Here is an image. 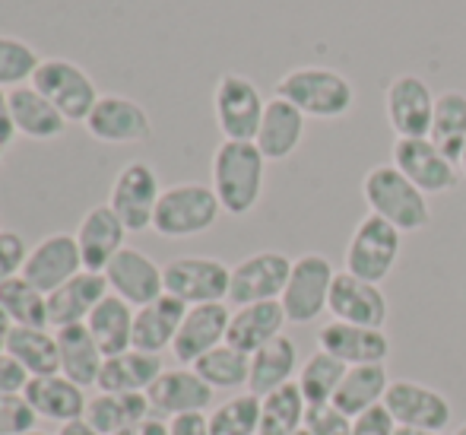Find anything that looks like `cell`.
Returning <instances> with one entry per match:
<instances>
[{
    "label": "cell",
    "mask_w": 466,
    "mask_h": 435,
    "mask_svg": "<svg viewBox=\"0 0 466 435\" xmlns=\"http://www.w3.org/2000/svg\"><path fill=\"white\" fill-rule=\"evenodd\" d=\"M387 388H390V375H387L384 362L350 366L343 381H339L337 394H333V407H339L346 417H359V413L384 404Z\"/></svg>",
    "instance_id": "32"
},
{
    "label": "cell",
    "mask_w": 466,
    "mask_h": 435,
    "mask_svg": "<svg viewBox=\"0 0 466 435\" xmlns=\"http://www.w3.org/2000/svg\"><path fill=\"white\" fill-rule=\"evenodd\" d=\"M194 372L207 381L209 388H222V391H235V388H245L251 378V356L241 353V349L222 344L209 349L207 356L194 362Z\"/></svg>",
    "instance_id": "38"
},
{
    "label": "cell",
    "mask_w": 466,
    "mask_h": 435,
    "mask_svg": "<svg viewBox=\"0 0 466 435\" xmlns=\"http://www.w3.org/2000/svg\"><path fill=\"white\" fill-rule=\"evenodd\" d=\"M6 353L29 372V378L38 375L61 372V349H57V334L48 327H13Z\"/></svg>",
    "instance_id": "35"
},
{
    "label": "cell",
    "mask_w": 466,
    "mask_h": 435,
    "mask_svg": "<svg viewBox=\"0 0 466 435\" xmlns=\"http://www.w3.org/2000/svg\"><path fill=\"white\" fill-rule=\"evenodd\" d=\"M134 315H137V308L127 306V302L115 293H108L93 308V315L86 318V327L96 337L98 349L105 353V359L134 349Z\"/></svg>",
    "instance_id": "30"
},
{
    "label": "cell",
    "mask_w": 466,
    "mask_h": 435,
    "mask_svg": "<svg viewBox=\"0 0 466 435\" xmlns=\"http://www.w3.org/2000/svg\"><path fill=\"white\" fill-rule=\"evenodd\" d=\"M25 261H29V248L23 235L13 229H0V286L13 276H23Z\"/></svg>",
    "instance_id": "45"
},
{
    "label": "cell",
    "mask_w": 466,
    "mask_h": 435,
    "mask_svg": "<svg viewBox=\"0 0 466 435\" xmlns=\"http://www.w3.org/2000/svg\"><path fill=\"white\" fill-rule=\"evenodd\" d=\"M260 432V398L241 391L209 413V435H258Z\"/></svg>",
    "instance_id": "41"
},
{
    "label": "cell",
    "mask_w": 466,
    "mask_h": 435,
    "mask_svg": "<svg viewBox=\"0 0 466 435\" xmlns=\"http://www.w3.org/2000/svg\"><path fill=\"white\" fill-rule=\"evenodd\" d=\"M222 213V203L209 184L181 181L162 191L156 203L153 229L162 239H190L216 226Z\"/></svg>",
    "instance_id": "4"
},
{
    "label": "cell",
    "mask_w": 466,
    "mask_h": 435,
    "mask_svg": "<svg viewBox=\"0 0 466 435\" xmlns=\"http://www.w3.org/2000/svg\"><path fill=\"white\" fill-rule=\"evenodd\" d=\"M108 280L105 274L83 270L70 283L48 295V325L51 327H70V325H86L93 308L108 295Z\"/></svg>",
    "instance_id": "23"
},
{
    "label": "cell",
    "mask_w": 466,
    "mask_h": 435,
    "mask_svg": "<svg viewBox=\"0 0 466 435\" xmlns=\"http://www.w3.org/2000/svg\"><path fill=\"white\" fill-rule=\"evenodd\" d=\"M162 276H166V293L181 299L187 308L226 302L232 286V267H226L219 258H197V254L168 261Z\"/></svg>",
    "instance_id": "9"
},
{
    "label": "cell",
    "mask_w": 466,
    "mask_h": 435,
    "mask_svg": "<svg viewBox=\"0 0 466 435\" xmlns=\"http://www.w3.org/2000/svg\"><path fill=\"white\" fill-rule=\"evenodd\" d=\"M308 400L301 394L299 381L277 388L260 398V432L258 435H295L305 430Z\"/></svg>",
    "instance_id": "37"
},
{
    "label": "cell",
    "mask_w": 466,
    "mask_h": 435,
    "mask_svg": "<svg viewBox=\"0 0 466 435\" xmlns=\"http://www.w3.org/2000/svg\"><path fill=\"white\" fill-rule=\"evenodd\" d=\"M149 407L159 417H181V413H207L213 407V388L194 368H168L147 391Z\"/></svg>",
    "instance_id": "21"
},
{
    "label": "cell",
    "mask_w": 466,
    "mask_h": 435,
    "mask_svg": "<svg viewBox=\"0 0 466 435\" xmlns=\"http://www.w3.org/2000/svg\"><path fill=\"white\" fill-rule=\"evenodd\" d=\"M400 248H403V233L380 216L369 213L346 245V270L359 280L380 283L397 267Z\"/></svg>",
    "instance_id": "6"
},
{
    "label": "cell",
    "mask_w": 466,
    "mask_h": 435,
    "mask_svg": "<svg viewBox=\"0 0 466 435\" xmlns=\"http://www.w3.org/2000/svg\"><path fill=\"white\" fill-rule=\"evenodd\" d=\"M216 124L226 140H254L264 121V96L258 83L241 74H222L213 92Z\"/></svg>",
    "instance_id": "8"
},
{
    "label": "cell",
    "mask_w": 466,
    "mask_h": 435,
    "mask_svg": "<svg viewBox=\"0 0 466 435\" xmlns=\"http://www.w3.org/2000/svg\"><path fill=\"white\" fill-rule=\"evenodd\" d=\"M282 327H286V312H282L279 299L241 306L232 312L226 344L241 349V353H248V356H254L260 347H267L270 340L282 337Z\"/></svg>",
    "instance_id": "25"
},
{
    "label": "cell",
    "mask_w": 466,
    "mask_h": 435,
    "mask_svg": "<svg viewBox=\"0 0 466 435\" xmlns=\"http://www.w3.org/2000/svg\"><path fill=\"white\" fill-rule=\"evenodd\" d=\"M168 435H209L207 413H181L168 419Z\"/></svg>",
    "instance_id": "48"
},
{
    "label": "cell",
    "mask_w": 466,
    "mask_h": 435,
    "mask_svg": "<svg viewBox=\"0 0 466 435\" xmlns=\"http://www.w3.org/2000/svg\"><path fill=\"white\" fill-rule=\"evenodd\" d=\"M10 334H13V321L6 318V312L0 308V353H6V344H10Z\"/></svg>",
    "instance_id": "52"
},
{
    "label": "cell",
    "mask_w": 466,
    "mask_h": 435,
    "mask_svg": "<svg viewBox=\"0 0 466 435\" xmlns=\"http://www.w3.org/2000/svg\"><path fill=\"white\" fill-rule=\"evenodd\" d=\"M38 423V413L25 400V394H0V435L32 432Z\"/></svg>",
    "instance_id": "43"
},
{
    "label": "cell",
    "mask_w": 466,
    "mask_h": 435,
    "mask_svg": "<svg viewBox=\"0 0 466 435\" xmlns=\"http://www.w3.org/2000/svg\"><path fill=\"white\" fill-rule=\"evenodd\" d=\"M384 407L390 410V417L397 419V426H410V430H429V432H444L454 419L451 400L441 391L419 381L400 378L390 381L387 388Z\"/></svg>",
    "instance_id": "13"
},
{
    "label": "cell",
    "mask_w": 466,
    "mask_h": 435,
    "mask_svg": "<svg viewBox=\"0 0 466 435\" xmlns=\"http://www.w3.org/2000/svg\"><path fill=\"white\" fill-rule=\"evenodd\" d=\"M32 87L42 92L67 121L86 124L89 111L98 102V89L93 77L80 64L67 61V57H45L38 64L35 77H32Z\"/></svg>",
    "instance_id": "5"
},
{
    "label": "cell",
    "mask_w": 466,
    "mask_h": 435,
    "mask_svg": "<svg viewBox=\"0 0 466 435\" xmlns=\"http://www.w3.org/2000/svg\"><path fill=\"white\" fill-rule=\"evenodd\" d=\"M295 435H311V432H308V430H299V432H295Z\"/></svg>",
    "instance_id": "56"
},
{
    "label": "cell",
    "mask_w": 466,
    "mask_h": 435,
    "mask_svg": "<svg viewBox=\"0 0 466 435\" xmlns=\"http://www.w3.org/2000/svg\"><path fill=\"white\" fill-rule=\"evenodd\" d=\"M362 197L369 210L400 233H419L431 223L429 197L416 188L397 166H374L362 178Z\"/></svg>",
    "instance_id": "2"
},
{
    "label": "cell",
    "mask_w": 466,
    "mask_h": 435,
    "mask_svg": "<svg viewBox=\"0 0 466 435\" xmlns=\"http://www.w3.org/2000/svg\"><path fill=\"white\" fill-rule=\"evenodd\" d=\"M23 435H45V432H35V430H32V432H23Z\"/></svg>",
    "instance_id": "57"
},
{
    "label": "cell",
    "mask_w": 466,
    "mask_h": 435,
    "mask_svg": "<svg viewBox=\"0 0 466 435\" xmlns=\"http://www.w3.org/2000/svg\"><path fill=\"white\" fill-rule=\"evenodd\" d=\"M124 239H127V229H124V223L117 220V213L108 203L89 210L80 220V229H76V245H80V254H83V270L105 274V267L115 261V254L127 248Z\"/></svg>",
    "instance_id": "22"
},
{
    "label": "cell",
    "mask_w": 466,
    "mask_h": 435,
    "mask_svg": "<svg viewBox=\"0 0 466 435\" xmlns=\"http://www.w3.org/2000/svg\"><path fill=\"white\" fill-rule=\"evenodd\" d=\"M76 274H83V254L80 245H76V235L67 233H55L38 242L35 248H29V261L23 267L25 280L35 289H42L45 295L61 289Z\"/></svg>",
    "instance_id": "16"
},
{
    "label": "cell",
    "mask_w": 466,
    "mask_h": 435,
    "mask_svg": "<svg viewBox=\"0 0 466 435\" xmlns=\"http://www.w3.org/2000/svg\"><path fill=\"white\" fill-rule=\"evenodd\" d=\"M10 109L16 134L29 137V140H57L70 124L32 83L10 89Z\"/></svg>",
    "instance_id": "28"
},
{
    "label": "cell",
    "mask_w": 466,
    "mask_h": 435,
    "mask_svg": "<svg viewBox=\"0 0 466 435\" xmlns=\"http://www.w3.org/2000/svg\"><path fill=\"white\" fill-rule=\"evenodd\" d=\"M267 160L254 140H222L213 153V191L222 210L248 216L264 194Z\"/></svg>",
    "instance_id": "1"
},
{
    "label": "cell",
    "mask_w": 466,
    "mask_h": 435,
    "mask_svg": "<svg viewBox=\"0 0 466 435\" xmlns=\"http://www.w3.org/2000/svg\"><path fill=\"white\" fill-rule=\"evenodd\" d=\"M346 368L339 359H333L330 353L318 349L311 353L299 368V388L305 394L308 407H320V404H333V394H337L339 381H343Z\"/></svg>",
    "instance_id": "40"
},
{
    "label": "cell",
    "mask_w": 466,
    "mask_h": 435,
    "mask_svg": "<svg viewBox=\"0 0 466 435\" xmlns=\"http://www.w3.org/2000/svg\"><path fill=\"white\" fill-rule=\"evenodd\" d=\"M13 140H16V124H13L10 92L0 89V150H6Z\"/></svg>",
    "instance_id": "49"
},
{
    "label": "cell",
    "mask_w": 466,
    "mask_h": 435,
    "mask_svg": "<svg viewBox=\"0 0 466 435\" xmlns=\"http://www.w3.org/2000/svg\"><path fill=\"white\" fill-rule=\"evenodd\" d=\"M318 344L343 366H371V362H387L390 356L384 327H359L346 321H327L318 331Z\"/></svg>",
    "instance_id": "19"
},
{
    "label": "cell",
    "mask_w": 466,
    "mask_h": 435,
    "mask_svg": "<svg viewBox=\"0 0 466 435\" xmlns=\"http://www.w3.org/2000/svg\"><path fill=\"white\" fill-rule=\"evenodd\" d=\"M295 372H299V347H295L292 337H277L251 356V378H248V391H254L258 398H264V394L289 385Z\"/></svg>",
    "instance_id": "33"
},
{
    "label": "cell",
    "mask_w": 466,
    "mask_h": 435,
    "mask_svg": "<svg viewBox=\"0 0 466 435\" xmlns=\"http://www.w3.org/2000/svg\"><path fill=\"white\" fill-rule=\"evenodd\" d=\"M305 121L308 118L295 109L292 102L273 96L264 109V121H260V130L254 137L258 150L264 153L267 162H282L299 150L301 137H305Z\"/></svg>",
    "instance_id": "26"
},
{
    "label": "cell",
    "mask_w": 466,
    "mask_h": 435,
    "mask_svg": "<svg viewBox=\"0 0 466 435\" xmlns=\"http://www.w3.org/2000/svg\"><path fill=\"white\" fill-rule=\"evenodd\" d=\"M228 321H232V312H228L226 302L190 306L185 321H181V327H178V337H175V344H172L175 359L194 366L209 349L222 347L228 334Z\"/></svg>",
    "instance_id": "20"
},
{
    "label": "cell",
    "mask_w": 466,
    "mask_h": 435,
    "mask_svg": "<svg viewBox=\"0 0 466 435\" xmlns=\"http://www.w3.org/2000/svg\"><path fill=\"white\" fill-rule=\"evenodd\" d=\"M89 137L111 147H127V143H143L153 137V121L147 109L127 96H98L96 109L86 118Z\"/></svg>",
    "instance_id": "14"
},
{
    "label": "cell",
    "mask_w": 466,
    "mask_h": 435,
    "mask_svg": "<svg viewBox=\"0 0 466 435\" xmlns=\"http://www.w3.org/2000/svg\"><path fill=\"white\" fill-rule=\"evenodd\" d=\"M187 315V306L175 295H159L149 306L137 308L134 315V349L140 353L159 356L162 349H168L178 337V327Z\"/></svg>",
    "instance_id": "27"
},
{
    "label": "cell",
    "mask_w": 466,
    "mask_h": 435,
    "mask_svg": "<svg viewBox=\"0 0 466 435\" xmlns=\"http://www.w3.org/2000/svg\"><path fill=\"white\" fill-rule=\"evenodd\" d=\"M57 349H61V375L74 385L89 388L98 385V372L105 366V353L86 325L57 327Z\"/></svg>",
    "instance_id": "31"
},
{
    "label": "cell",
    "mask_w": 466,
    "mask_h": 435,
    "mask_svg": "<svg viewBox=\"0 0 466 435\" xmlns=\"http://www.w3.org/2000/svg\"><path fill=\"white\" fill-rule=\"evenodd\" d=\"M333 276H337V270H333L330 258H324V254L311 252L295 258L286 293L279 299L286 321H292V325H311L314 318H320L327 312V306H330Z\"/></svg>",
    "instance_id": "7"
},
{
    "label": "cell",
    "mask_w": 466,
    "mask_h": 435,
    "mask_svg": "<svg viewBox=\"0 0 466 435\" xmlns=\"http://www.w3.org/2000/svg\"><path fill=\"white\" fill-rule=\"evenodd\" d=\"M105 280L115 295H121L127 306L143 308L166 295V276L162 267L149 254L137 252V248H124L115 254V261L105 267Z\"/></svg>",
    "instance_id": "17"
},
{
    "label": "cell",
    "mask_w": 466,
    "mask_h": 435,
    "mask_svg": "<svg viewBox=\"0 0 466 435\" xmlns=\"http://www.w3.org/2000/svg\"><path fill=\"white\" fill-rule=\"evenodd\" d=\"M327 312L333 315V321H346V325L359 327H384L387 325V295L380 293L378 283L359 280L350 270L333 276L330 286V306Z\"/></svg>",
    "instance_id": "18"
},
{
    "label": "cell",
    "mask_w": 466,
    "mask_h": 435,
    "mask_svg": "<svg viewBox=\"0 0 466 435\" xmlns=\"http://www.w3.org/2000/svg\"><path fill=\"white\" fill-rule=\"evenodd\" d=\"M0 308L13 321V327H51L48 295L32 286L25 276H13L0 286Z\"/></svg>",
    "instance_id": "39"
},
{
    "label": "cell",
    "mask_w": 466,
    "mask_h": 435,
    "mask_svg": "<svg viewBox=\"0 0 466 435\" xmlns=\"http://www.w3.org/2000/svg\"><path fill=\"white\" fill-rule=\"evenodd\" d=\"M115 435H168V423H166V417H159V413H149L147 419H140V423L127 426V430L115 432Z\"/></svg>",
    "instance_id": "50"
},
{
    "label": "cell",
    "mask_w": 466,
    "mask_h": 435,
    "mask_svg": "<svg viewBox=\"0 0 466 435\" xmlns=\"http://www.w3.org/2000/svg\"><path fill=\"white\" fill-rule=\"evenodd\" d=\"M384 111L397 137H429L435 118V96L416 74H400L384 92Z\"/></svg>",
    "instance_id": "15"
},
{
    "label": "cell",
    "mask_w": 466,
    "mask_h": 435,
    "mask_svg": "<svg viewBox=\"0 0 466 435\" xmlns=\"http://www.w3.org/2000/svg\"><path fill=\"white\" fill-rule=\"evenodd\" d=\"M25 400L32 404V410L45 419H55V423L67 426L76 423V419L86 417V394H83L80 385H74L70 378L57 375H38V378H29L25 385Z\"/></svg>",
    "instance_id": "24"
},
{
    "label": "cell",
    "mask_w": 466,
    "mask_h": 435,
    "mask_svg": "<svg viewBox=\"0 0 466 435\" xmlns=\"http://www.w3.org/2000/svg\"><path fill=\"white\" fill-rule=\"evenodd\" d=\"M429 140L448 156L451 162L461 166V156L466 147V96L457 89H448L435 96V118H431Z\"/></svg>",
    "instance_id": "36"
},
{
    "label": "cell",
    "mask_w": 466,
    "mask_h": 435,
    "mask_svg": "<svg viewBox=\"0 0 466 435\" xmlns=\"http://www.w3.org/2000/svg\"><path fill=\"white\" fill-rule=\"evenodd\" d=\"M292 261L282 252H258L248 254L232 267V286H228V302L235 308L254 306V302H273L286 293Z\"/></svg>",
    "instance_id": "12"
},
{
    "label": "cell",
    "mask_w": 466,
    "mask_h": 435,
    "mask_svg": "<svg viewBox=\"0 0 466 435\" xmlns=\"http://www.w3.org/2000/svg\"><path fill=\"white\" fill-rule=\"evenodd\" d=\"M162 197L159 175L149 162L137 160L117 172L115 184H111L108 207L117 213V220L124 223L127 233H147L153 229L156 203Z\"/></svg>",
    "instance_id": "10"
},
{
    "label": "cell",
    "mask_w": 466,
    "mask_h": 435,
    "mask_svg": "<svg viewBox=\"0 0 466 435\" xmlns=\"http://www.w3.org/2000/svg\"><path fill=\"white\" fill-rule=\"evenodd\" d=\"M397 435H444V432H429V430H410V426H397Z\"/></svg>",
    "instance_id": "53"
},
{
    "label": "cell",
    "mask_w": 466,
    "mask_h": 435,
    "mask_svg": "<svg viewBox=\"0 0 466 435\" xmlns=\"http://www.w3.org/2000/svg\"><path fill=\"white\" fill-rule=\"evenodd\" d=\"M454 435H466V423H463V426H461V430H457Z\"/></svg>",
    "instance_id": "55"
},
{
    "label": "cell",
    "mask_w": 466,
    "mask_h": 435,
    "mask_svg": "<svg viewBox=\"0 0 466 435\" xmlns=\"http://www.w3.org/2000/svg\"><path fill=\"white\" fill-rule=\"evenodd\" d=\"M461 169H463V175H466V147H463V156H461Z\"/></svg>",
    "instance_id": "54"
},
{
    "label": "cell",
    "mask_w": 466,
    "mask_h": 435,
    "mask_svg": "<svg viewBox=\"0 0 466 435\" xmlns=\"http://www.w3.org/2000/svg\"><path fill=\"white\" fill-rule=\"evenodd\" d=\"M25 385H29V372L10 353H0V394H23Z\"/></svg>",
    "instance_id": "47"
},
{
    "label": "cell",
    "mask_w": 466,
    "mask_h": 435,
    "mask_svg": "<svg viewBox=\"0 0 466 435\" xmlns=\"http://www.w3.org/2000/svg\"><path fill=\"white\" fill-rule=\"evenodd\" d=\"M305 430L311 435H352V417H346V413L333 404L308 407Z\"/></svg>",
    "instance_id": "44"
},
{
    "label": "cell",
    "mask_w": 466,
    "mask_h": 435,
    "mask_svg": "<svg viewBox=\"0 0 466 435\" xmlns=\"http://www.w3.org/2000/svg\"><path fill=\"white\" fill-rule=\"evenodd\" d=\"M277 96L292 102L305 118L333 121L350 115L356 89L343 74L327 67H295L277 83Z\"/></svg>",
    "instance_id": "3"
},
{
    "label": "cell",
    "mask_w": 466,
    "mask_h": 435,
    "mask_svg": "<svg viewBox=\"0 0 466 435\" xmlns=\"http://www.w3.org/2000/svg\"><path fill=\"white\" fill-rule=\"evenodd\" d=\"M166 372L159 356L140 353V349H127V353L108 356L98 372V391H115V394H147L156 385V378Z\"/></svg>",
    "instance_id": "29"
},
{
    "label": "cell",
    "mask_w": 466,
    "mask_h": 435,
    "mask_svg": "<svg viewBox=\"0 0 466 435\" xmlns=\"http://www.w3.org/2000/svg\"><path fill=\"white\" fill-rule=\"evenodd\" d=\"M352 435H397V419L390 417L384 404L352 417Z\"/></svg>",
    "instance_id": "46"
},
{
    "label": "cell",
    "mask_w": 466,
    "mask_h": 435,
    "mask_svg": "<svg viewBox=\"0 0 466 435\" xmlns=\"http://www.w3.org/2000/svg\"><path fill=\"white\" fill-rule=\"evenodd\" d=\"M38 64H42V57L35 55V48L29 42L13 36H0V89L10 92L32 83Z\"/></svg>",
    "instance_id": "42"
},
{
    "label": "cell",
    "mask_w": 466,
    "mask_h": 435,
    "mask_svg": "<svg viewBox=\"0 0 466 435\" xmlns=\"http://www.w3.org/2000/svg\"><path fill=\"white\" fill-rule=\"evenodd\" d=\"M393 166L410 178L425 197L448 194V191H454L461 184V166L451 162L429 137H397Z\"/></svg>",
    "instance_id": "11"
},
{
    "label": "cell",
    "mask_w": 466,
    "mask_h": 435,
    "mask_svg": "<svg viewBox=\"0 0 466 435\" xmlns=\"http://www.w3.org/2000/svg\"><path fill=\"white\" fill-rule=\"evenodd\" d=\"M57 435H98V432L86 423V419H76V423L61 426V432H57Z\"/></svg>",
    "instance_id": "51"
},
{
    "label": "cell",
    "mask_w": 466,
    "mask_h": 435,
    "mask_svg": "<svg viewBox=\"0 0 466 435\" xmlns=\"http://www.w3.org/2000/svg\"><path fill=\"white\" fill-rule=\"evenodd\" d=\"M153 413L147 394H115V391H98L86 404V423L98 435H115L127 426L140 423Z\"/></svg>",
    "instance_id": "34"
},
{
    "label": "cell",
    "mask_w": 466,
    "mask_h": 435,
    "mask_svg": "<svg viewBox=\"0 0 466 435\" xmlns=\"http://www.w3.org/2000/svg\"><path fill=\"white\" fill-rule=\"evenodd\" d=\"M0 156H4V150H0Z\"/></svg>",
    "instance_id": "58"
}]
</instances>
